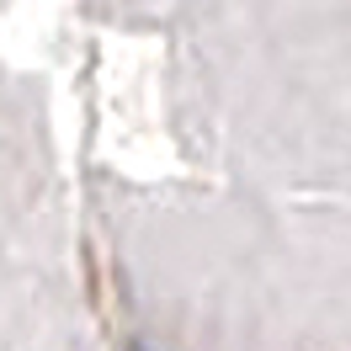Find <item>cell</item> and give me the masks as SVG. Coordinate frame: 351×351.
Here are the masks:
<instances>
[{"mask_svg": "<svg viewBox=\"0 0 351 351\" xmlns=\"http://www.w3.org/2000/svg\"><path fill=\"white\" fill-rule=\"evenodd\" d=\"M133 351H138V346H133Z\"/></svg>", "mask_w": 351, "mask_h": 351, "instance_id": "cell-1", "label": "cell"}]
</instances>
